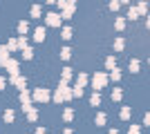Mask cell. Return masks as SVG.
I'll use <instances>...</instances> for the list:
<instances>
[{"label":"cell","instance_id":"10","mask_svg":"<svg viewBox=\"0 0 150 134\" xmlns=\"http://www.w3.org/2000/svg\"><path fill=\"white\" fill-rule=\"evenodd\" d=\"M105 67H108V69H117V60H114V58L110 56V58L105 60Z\"/></svg>","mask_w":150,"mask_h":134},{"label":"cell","instance_id":"32","mask_svg":"<svg viewBox=\"0 0 150 134\" xmlns=\"http://www.w3.org/2000/svg\"><path fill=\"white\" fill-rule=\"evenodd\" d=\"M65 134H72V130H67V132H65Z\"/></svg>","mask_w":150,"mask_h":134},{"label":"cell","instance_id":"17","mask_svg":"<svg viewBox=\"0 0 150 134\" xmlns=\"http://www.w3.org/2000/svg\"><path fill=\"white\" fill-rule=\"evenodd\" d=\"M31 16H34V18H38V16H40V7H31Z\"/></svg>","mask_w":150,"mask_h":134},{"label":"cell","instance_id":"3","mask_svg":"<svg viewBox=\"0 0 150 134\" xmlns=\"http://www.w3.org/2000/svg\"><path fill=\"white\" fill-rule=\"evenodd\" d=\"M47 25L50 27H58L61 25V16H58V13H47Z\"/></svg>","mask_w":150,"mask_h":134},{"label":"cell","instance_id":"25","mask_svg":"<svg viewBox=\"0 0 150 134\" xmlns=\"http://www.w3.org/2000/svg\"><path fill=\"white\" fill-rule=\"evenodd\" d=\"M114 49H123V40L117 38V43H114Z\"/></svg>","mask_w":150,"mask_h":134},{"label":"cell","instance_id":"27","mask_svg":"<svg viewBox=\"0 0 150 134\" xmlns=\"http://www.w3.org/2000/svg\"><path fill=\"white\" fill-rule=\"evenodd\" d=\"M128 18H132V20L137 18V9H130V13H128Z\"/></svg>","mask_w":150,"mask_h":134},{"label":"cell","instance_id":"15","mask_svg":"<svg viewBox=\"0 0 150 134\" xmlns=\"http://www.w3.org/2000/svg\"><path fill=\"white\" fill-rule=\"evenodd\" d=\"M20 101H23V105L27 107V103H29V94H27V92H23V94H20Z\"/></svg>","mask_w":150,"mask_h":134},{"label":"cell","instance_id":"8","mask_svg":"<svg viewBox=\"0 0 150 134\" xmlns=\"http://www.w3.org/2000/svg\"><path fill=\"white\" fill-rule=\"evenodd\" d=\"M69 78H72V69H69V67H65V69H63V81H61V83L65 85Z\"/></svg>","mask_w":150,"mask_h":134},{"label":"cell","instance_id":"11","mask_svg":"<svg viewBox=\"0 0 150 134\" xmlns=\"http://www.w3.org/2000/svg\"><path fill=\"white\" fill-rule=\"evenodd\" d=\"M90 103H92V105H99V103H101V94H99V92H94V94H92Z\"/></svg>","mask_w":150,"mask_h":134},{"label":"cell","instance_id":"20","mask_svg":"<svg viewBox=\"0 0 150 134\" xmlns=\"http://www.w3.org/2000/svg\"><path fill=\"white\" fill-rule=\"evenodd\" d=\"M110 78H112V81H119V78H121L119 69H112V74H110Z\"/></svg>","mask_w":150,"mask_h":134},{"label":"cell","instance_id":"18","mask_svg":"<svg viewBox=\"0 0 150 134\" xmlns=\"http://www.w3.org/2000/svg\"><path fill=\"white\" fill-rule=\"evenodd\" d=\"M112 101H121V89H114L112 92Z\"/></svg>","mask_w":150,"mask_h":134},{"label":"cell","instance_id":"4","mask_svg":"<svg viewBox=\"0 0 150 134\" xmlns=\"http://www.w3.org/2000/svg\"><path fill=\"white\" fill-rule=\"evenodd\" d=\"M7 69H9V74H11V78H16L18 76V63H16V60H9V63L5 65Z\"/></svg>","mask_w":150,"mask_h":134},{"label":"cell","instance_id":"2","mask_svg":"<svg viewBox=\"0 0 150 134\" xmlns=\"http://www.w3.org/2000/svg\"><path fill=\"white\" fill-rule=\"evenodd\" d=\"M34 98H36V101H40V103H45V101H50V92H47V89H36V92H34Z\"/></svg>","mask_w":150,"mask_h":134},{"label":"cell","instance_id":"7","mask_svg":"<svg viewBox=\"0 0 150 134\" xmlns=\"http://www.w3.org/2000/svg\"><path fill=\"white\" fill-rule=\"evenodd\" d=\"M88 83V76H85V74H79V78H76V87L79 89H83V85Z\"/></svg>","mask_w":150,"mask_h":134},{"label":"cell","instance_id":"16","mask_svg":"<svg viewBox=\"0 0 150 134\" xmlns=\"http://www.w3.org/2000/svg\"><path fill=\"white\" fill-rule=\"evenodd\" d=\"M23 56H25V58H27V60H29V58H31V56H34V51H31V49H29V47H25V49H23Z\"/></svg>","mask_w":150,"mask_h":134},{"label":"cell","instance_id":"31","mask_svg":"<svg viewBox=\"0 0 150 134\" xmlns=\"http://www.w3.org/2000/svg\"><path fill=\"white\" fill-rule=\"evenodd\" d=\"M110 134H119V132H117V130H112V132H110Z\"/></svg>","mask_w":150,"mask_h":134},{"label":"cell","instance_id":"12","mask_svg":"<svg viewBox=\"0 0 150 134\" xmlns=\"http://www.w3.org/2000/svg\"><path fill=\"white\" fill-rule=\"evenodd\" d=\"M18 32L20 34H27V32H29V25H27V22H20V25H18Z\"/></svg>","mask_w":150,"mask_h":134},{"label":"cell","instance_id":"6","mask_svg":"<svg viewBox=\"0 0 150 134\" xmlns=\"http://www.w3.org/2000/svg\"><path fill=\"white\" fill-rule=\"evenodd\" d=\"M34 38H36L38 43H43V40H45V29H43V27H38L36 32H34Z\"/></svg>","mask_w":150,"mask_h":134},{"label":"cell","instance_id":"21","mask_svg":"<svg viewBox=\"0 0 150 134\" xmlns=\"http://www.w3.org/2000/svg\"><path fill=\"white\" fill-rule=\"evenodd\" d=\"M96 123L103 125V123H105V114H96Z\"/></svg>","mask_w":150,"mask_h":134},{"label":"cell","instance_id":"13","mask_svg":"<svg viewBox=\"0 0 150 134\" xmlns=\"http://www.w3.org/2000/svg\"><path fill=\"white\" fill-rule=\"evenodd\" d=\"M69 56H72V49H69V47H65V49L61 51V58H65V60H67Z\"/></svg>","mask_w":150,"mask_h":134},{"label":"cell","instance_id":"29","mask_svg":"<svg viewBox=\"0 0 150 134\" xmlns=\"http://www.w3.org/2000/svg\"><path fill=\"white\" fill-rule=\"evenodd\" d=\"M5 83H7V81H5V78H2V76H0V89L5 87Z\"/></svg>","mask_w":150,"mask_h":134},{"label":"cell","instance_id":"30","mask_svg":"<svg viewBox=\"0 0 150 134\" xmlns=\"http://www.w3.org/2000/svg\"><path fill=\"white\" fill-rule=\"evenodd\" d=\"M36 134H45V128H38V130H36Z\"/></svg>","mask_w":150,"mask_h":134},{"label":"cell","instance_id":"9","mask_svg":"<svg viewBox=\"0 0 150 134\" xmlns=\"http://www.w3.org/2000/svg\"><path fill=\"white\" fill-rule=\"evenodd\" d=\"M25 109H27V119H29V121H36V116H38V112H36V109H31L29 105H27Z\"/></svg>","mask_w":150,"mask_h":134},{"label":"cell","instance_id":"14","mask_svg":"<svg viewBox=\"0 0 150 134\" xmlns=\"http://www.w3.org/2000/svg\"><path fill=\"white\" fill-rule=\"evenodd\" d=\"M63 38H65V40L72 38V29H69V27H65V29H63Z\"/></svg>","mask_w":150,"mask_h":134},{"label":"cell","instance_id":"26","mask_svg":"<svg viewBox=\"0 0 150 134\" xmlns=\"http://www.w3.org/2000/svg\"><path fill=\"white\" fill-rule=\"evenodd\" d=\"M128 116H130V109L123 107V109H121V119H128Z\"/></svg>","mask_w":150,"mask_h":134},{"label":"cell","instance_id":"1","mask_svg":"<svg viewBox=\"0 0 150 134\" xmlns=\"http://www.w3.org/2000/svg\"><path fill=\"white\" fill-rule=\"evenodd\" d=\"M105 83H108V76L103 72H96V76H94V87L101 89V87H105Z\"/></svg>","mask_w":150,"mask_h":134},{"label":"cell","instance_id":"5","mask_svg":"<svg viewBox=\"0 0 150 134\" xmlns=\"http://www.w3.org/2000/svg\"><path fill=\"white\" fill-rule=\"evenodd\" d=\"M0 63L2 65L9 63V49H7V47H0Z\"/></svg>","mask_w":150,"mask_h":134},{"label":"cell","instance_id":"24","mask_svg":"<svg viewBox=\"0 0 150 134\" xmlns=\"http://www.w3.org/2000/svg\"><path fill=\"white\" fill-rule=\"evenodd\" d=\"M63 116H65V121H69V119L74 116V112H72V109H65V114H63Z\"/></svg>","mask_w":150,"mask_h":134},{"label":"cell","instance_id":"19","mask_svg":"<svg viewBox=\"0 0 150 134\" xmlns=\"http://www.w3.org/2000/svg\"><path fill=\"white\" fill-rule=\"evenodd\" d=\"M5 121H9V123L13 121V112H11V109H7V112H5Z\"/></svg>","mask_w":150,"mask_h":134},{"label":"cell","instance_id":"23","mask_svg":"<svg viewBox=\"0 0 150 134\" xmlns=\"http://www.w3.org/2000/svg\"><path fill=\"white\" fill-rule=\"evenodd\" d=\"M125 27V20L123 18H117V29H123Z\"/></svg>","mask_w":150,"mask_h":134},{"label":"cell","instance_id":"28","mask_svg":"<svg viewBox=\"0 0 150 134\" xmlns=\"http://www.w3.org/2000/svg\"><path fill=\"white\" fill-rule=\"evenodd\" d=\"M128 134H139V128H137V125H132V128H130V132H128Z\"/></svg>","mask_w":150,"mask_h":134},{"label":"cell","instance_id":"22","mask_svg":"<svg viewBox=\"0 0 150 134\" xmlns=\"http://www.w3.org/2000/svg\"><path fill=\"white\" fill-rule=\"evenodd\" d=\"M130 69H132V72L139 69V60H130Z\"/></svg>","mask_w":150,"mask_h":134}]
</instances>
